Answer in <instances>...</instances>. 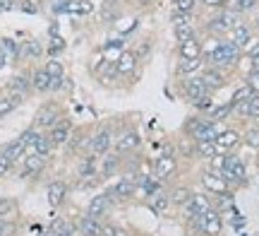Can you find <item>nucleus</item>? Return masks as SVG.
<instances>
[{"label": "nucleus", "mask_w": 259, "mask_h": 236, "mask_svg": "<svg viewBox=\"0 0 259 236\" xmlns=\"http://www.w3.org/2000/svg\"><path fill=\"white\" fill-rule=\"evenodd\" d=\"M238 58H240V48L235 46L233 41H219L209 51V63H211V68H219V70L228 65H235Z\"/></svg>", "instance_id": "f257e3e1"}, {"label": "nucleus", "mask_w": 259, "mask_h": 236, "mask_svg": "<svg viewBox=\"0 0 259 236\" xmlns=\"http://www.w3.org/2000/svg\"><path fill=\"white\" fill-rule=\"evenodd\" d=\"M60 118H63V114H60V109L56 104H44L38 109L36 118H34V128L36 130H51Z\"/></svg>", "instance_id": "f03ea898"}, {"label": "nucleus", "mask_w": 259, "mask_h": 236, "mask_svg": "<svg viewBox=\"0 0 259 236\" xmlns=\"http://www.w3.org/2000/svg\"><path fill=\"white\" fill-rule=\"evenodd\" d=\"M111 208H113V198L108 195V190H106V193H99V195H94V198L89 200L84 215H89V217H94V219H103Z\"/></svg>", "instance_id": "7ed1b4c3"}, {"label": "nucleus", "mask_w": 259, "mask_h": 236, "mask_svg": "<svg viewBox=\"0 0 259 236\" xmlns=\"http://www.w3.org/2000/svg\"><path fill=\"white\" fill-rule=\"evenodd\" d=\"M113 147V132L111 128H101V130H96L89 138V150L94 154H108Z\"/></svg>", "instance_id": "20e7f679"}, {"label": "nucleus", "mask_w": 259, "mask_h": 236, "mask_svg": "<svg viewBox=\"0 0 259 236\" xmlns=\"http://www.w3.org/2000/svg\"><path fill=\"white\" fill-rule=\"evenodd\" d=\"M240 24V17H238V12H221L219 17L211 19V24H209V29H211L213 34H226V31H233V29Z\"/></svg>", "instance_id": "39448f33"}, {"label": "nucleus", "mask_w": 259, "mask_h": 236, "mask_svg": "<svg viewBox=\"0 0 259 236\" xmlns=\"http://www.w3.org/2000/svg\"><path fill=\"white\" fill-rule=\"evenodd\" d=\"M202 183L204 188L209 190V193H216V195H228V183L223 181L221 171H204L202 174Z\"/></svg>", "instance_id": "423d86ee"}, {"label": "nucleus", "mask_w": 259, "mask_h": 236, "mask_svg": "<svg viewBox=\"0 0 259 236\" xmlns=\"http://www.w3.org/2000/svg\"><path fill=\"white\" fill-rule=\"evenodd\" d=\"M139 145H142V138H139V132L137 130H122L118 138H115V152L118 154H125V152H132V150H137Z\"/></svg>", "instance_id": "0eeeda50"}, {"label": "nucleus", "mask_w": 259, "mask_h": 236, "mask_svg": "<svg viewBox=\"0 0 259 236\" xmlns=\"http://www.w3.org/2000/svg\"><path fill=\"white\" fill-rule=\"evenodd\" d=\"M135 193H137V186H135V179H132V176H122V179L108 190V195L113 198V203H115V200H127V198H132Z\"/></svg>", "instance_id": "6e6552de"}, {"label": "nucleus", "mask_w": 259, "mask_h": 236, "mask_svg": "<svg viewBox=\"0 0 259 236\" xmlns=\"http://www.w3.org/2000/svg\"><path fill=\"white\" fill-rule=\"evenodd\" d=\"M70 135H72V123L65 121V118H60V121L48 130V138H51V142H53V147H60V145H67V140H70Z\"/></svg>", "instance_id": "1a4fd4ad"}, {"label": "nucleus", "mask_w": 259, "mask_h": 236, "mask_svg": "<svg viewBox=\"0 0 259 236\" xmlns=\"http://www.w3.org/2000/svg\"><path fill=\"white\" fill-rule=\"evenodd\" d=\"M137 63H139L137 53H135V51H125V53H120L118 60H115V70H118L120 77H130L135 70H137Z\"/></svg>", "instance_id": "9d476101"}, {"label": "nucleus", "mask_w": 259, "mask_h": 236, "mask_svg": "<svg viewBox=\"0 0 259 236\" xmlns=\"http://www.w3.org/2000/svg\"><path fill=\"white\" fill-rule=\"evenodd\" d=\"M183 210H187V219L197 217V215H204L206 210H211V200H209V195H204V193H192L190 203Z\"/></svg>", "instance_id": "9b49d317"}, {"label": "nucleus", "mask_w": 259, "mask_h": 236, "mask_svg": "<svg viewBox=\"0 0 259 236\" xmlns=\"http://www.w3.org/2000/svg\"><path fill=\"white\" fill-rule=\"evenodd\" d=\"M211 92L206 89V85L202 82V77H190L185 82V96L192 102V104H197V102H202L204 96H209Z\"/></svg>", "instance_id": "f8f14e48"}, {"label": "nucleus", "mask_w": 259, "mask_h": 236, "mask_svg": "<svg viewBox=\"0 0 259 236\" xmlns=\"http://www.w3.org/2000/svg\"><path fill=\"white\" fill-rule=\"evenodd\" d=\"M0 152H3L12 164H17L19 159H24V154H27V140H24V135H19V138H15L12 142H8Z\"/></svg>", "instance_id": "ddd939ff"}, {"label": "nucleus", "mask_w": 259, "mask_h": 236, "mask_svg": "<svg viewBox=\"0 0 259 236\" xmlns=\"http://www.w3.org/2000/svg\"><path fill=\"white\" fill-rule=\"evenodd\" d=\"M46 198H48V205H51V208L63 205L65 198H67V183H65V181H51L46 188Z\"/></svg>", "instance_id": "4468645a"}, {"label": "nucleus", "mask_w": 259, "mask_h": 236, "mask_svg": "<svg viewBox=\"0 0 259 236\" xmlns=\"http://www.w3.org/2000/svg\"><path fill=\"white\" fill-rule=\"evenodd\" d=\"M176 174V157H168V154H161L156 161H154V176L158 181H166Z\"/></svg>", "instance_id": "2eb2a0df"}, {"label": "nucleus", "mask_w": 259, "mask_h": 236, "mask_svg": "<svg viewBox=\"0 0 259 236\" xmlns=\"http://www.w3.org/2000/svg\"><path fill=\"white\" fill-rule=\"evenodd\" d=\"M74 229H77V234H82V236H101L103 222L89 217V215H82V217L77 219V227Z\"/></svg>", "instance_id": "dca6fc26"}, {"label": "nucleus", "mask_w": 259, "mask_h": 236, "mask_svg": "<svg viewBox=\"0 0 259 236\" xmlns=\"http://www.w3.org/2000/svg\"><path fill=\"white\" fill-rule=\"evenodd\" d=\"M44 166H46V159L44 157H38V154H27L24 159H22V179H29V176H36V174H41L44 171Z\"/></svg>", "instance_id": "f3484780"}, {"label": "nucleus", "mask_w": 259, "mask_h": 236, "mask_svg": "<svg viewBox=\"0 0 259 236\" xmlns=\"http://www.w3.org/2000/svg\"><path fill=\"white\" fill-rule=\"evenodd\" d=\"M51 87H53V77L48 75L44 68L34 70V75H31V89L38 92V94H46V92H51Z\"/></svg>", "instance_id": "a211bd4d"}, {"label": "nucleus", "mask_w": 259, "mask_h": 236, "mask_svg": "<svg viewBox=\"0 0 259 236\" xmlns=\"http://www.w3.org/2000/svg\"><path fill=\"white\" fill-rule=\"evenodd\" d=\"M99 174V157L89 152V154H84L82 161H79V166H77V176L79 179H87V176H96Z\"/></svg>", "instance_id": "6ab92c4d"}, {"label": "nucleus", "mask_w": 259, "mask_h": 236, "mask_svg": "<svg viewBox=\"0 0 259 236\" xmlns=\"http://www.w3.org/2000/svg\"><path fill=\"white\" fill-rule=\"evenodd\" d=\"M238 142H240V135L235 130H221L219 138H216V152H219V154H226V152L231 150V147H235Z\"/></svg>", "instance_id": "aec40b11"}, {"label": "nucleus", "mask_w": 259, "mask_h": 236, "mask_svg": "<svg viewBox=\"0 0 259 236\" xmlns=\"http://www.w3.org/2000/svg\"><path fill=\"white\" fill-rule=\"evenodd\" d=\"M202 82L206 85L209 92H216L219 87H223L226 80H223V73L219 70V68H206V70L202 73Z\"/></svg>", "instance_id": "412c9836"}, {"label": "nucleus", "mask_w": 259, "mask_h": 236, "mask_svg": "<svg viewBox=\"0 0 259 236\" xmlns=\"http://www.w3.org/2000/svg\"><path fill=\"white\" fill-rule=\"evenodd\" d=\"M8 92H15V94L27 96L29 92H31V77H29V75H15V77H10Z\"/></svg>", "instance_id": "4be33fe9"}, {"label": "nucleus", "mask_w": 259, "mask_h": 236, "mask_svg": "<svg viewBox=\"0 0 259 236\" xmlns=\"http://www.w3.org/2000/svg\"><path fill=\"white\" fill-rule=\"evenodd\" d=\"M22 102H24V96L15 94V92H5V94H0V118H3V116H8L10 111H15Z\"/></svg>", "instance_id": "5701e85b"}, {"label": "nucleus", "mask_w": 259, "mask_h": 236, "mask_svg": "<svg viewBox=\"0 0 259 236\" xmlns=\"http://www.w3.org/2000/svg\"><path fill=\"white\" fill-rule=\"evenodd\" d=\"M149 208L154 210L156 215H166V210L170 208V195L163 190H156L151 198H149Z\"/></svg>", "instance_id": "b1692460"}, {"label": "nucleus", "mask_w": 259, "mask_h": 236, "mask_svg": "<svg viewBox=\"0 0 259 236\" xmlns=\"http://www.w3.org/2000/svg\"><path fill=\"white\" fill-rule=\"evenodd\" d=\"M44 56V46L36 39H29L24 44H19V58H41Z\"/></svg>", "instance_id": "393cba45"}, {"label": "nucleus", "mask_w": 259, "mask_h": 236, "mask_svg": "<svg viewBox=\"0 0 259 236\" xmlns=\"http://www.w3.org/2000/svg\"><path fill=\"white\" fill-rule=\"evenodd\" d=\"M187 58H202V44L197 41V37L180 44V60H187Z\"/></svg>", "instance_id": "a878e982"}, {"label": "nucleus", "mask_w": 259, "mask_h": 236, "mask_svg": "<svg viewBox=\"0 0 259 236\" xmlns=\"http://www.w3.org/2000/svg\"><path fill=\"white\" fill-rule=\"evenodd\" d=\"M231 41H233V44H235L238 48H250V46H252V31H250L247 27L238 24V27L233 29Z\"/></svg>", "instance_id": "bb28decb"}, {"label": "nucleus", "mask_w": 259, "mask_h": 236, "mask_svg": "<svg viewBox=\"0 0 259 236\" xmlns=\"http://www.w3.org/2000/svg\"><path fill=\"white\" fill-rule=\"evenodd\" d=\"M0 51H3V56H5L8 63L19 60V44L15 39H0Z\"/></svg>", "instance_id": "cd10ccee"}, {"label": "nucleus", "mask_w": 259, "mask_h": 236, "mask_svg": "<svg viewBox=\"0 0 259 236\" xmlns=\"http://www.w3.org/2000/svg\"><path fill=\"white\" fill-rule=\"evenodd\" d=\"M118 169H120V154H108V157H103V161L99 164L101 176H113Z\"/></svg>", "instance_id": "c85d7f7f"}, {"label": "nucleus", "mask_w": 259, "mask_h": 236, "mask_svg": "<svg viewBox=\"0 0 259 236\" xmlns=\"http://www.w3.org/2000/svg\"><path fill=\"white\" fill-rule=\"evenodd\" d=\"M170 195V205H178V208H185L190 198H192V190L185 188V186H178L173 193H168Z\"/></svg>", "instance_id": "c756f323"}, {"label": "nucleus", "mask_w": 259, "mask_h": 236, "mask_svg": "<svg viewBox=\"0 0 259 236\" xmlns=\"http://www.w3.org/2000/svg\"><path fill=\"white\" fill-rule=\"evenodd\" d=\"M17 200L15 198H0V219H12L17 215Z\"/></svg>", "instance_id": "7c9ffc66"}, {"label": "nucleus", "mask_w": 259, "mask_h": 236, "mask_svg": "<svg viewBox=\"0 0 259 236\" xmlns=\"http://www.w3.org/2000/svg\"><path fill=\"white\" fill-rule=\"evenodd\" d=\"M194 154L202 157V159H211V157H216V154H219V152H216V142H197Z\"/></svg>", "instance_id": "2f4dec72"}, {"label": "nucleus", "mask_w": 259, "mask_h": 236, "mask_svg": "<svg viewBox=\"0 0 259 236\" xmlns=\"http://www.w3.org/2000/svg\"><path fill=\"white\" fill-rule=\"evenodd\" d=\"M173 31H176V39L183 44V41H190L194 39V29L190 22H183V24H173Z\"/></svg>", "instance_id": "473e14b6"}, {"label": "nucleus", "mask_w": 259, "mask_h": 236, "mask_svg": "<svg viewBox=\"0 0 259 236\" xmlns=\"http://www.w3.org/2000/svg\"><path fill=\"white\" fill-rule=\"evenodd\" d=\"M44 70H46L48 75L53 77V80H58V77H65V68L60 60H56V58H51L46 65H44Z\"/></svg>", "instance_id": "72a5a7b5"}, {"label": "nucleus", "mask_w": 259, "mask_h": 236, "mask_svg": "<svg viewBox=\"0 0 259 236\" xmlns=\"http://www.w3.org/2000/svg\"><path fill=\"white\" fill-rule=\"evenodd\" d=\"M202 68V58H187V60H180V73H194V70H199Z\"/></svg>", "instance_id": "f704fd0d"}, {"label": "nucleus", "mask_w": 259, "mask_h": 236, "mask_svg": "<svg viewBox=\"0 0 259 236\" xmlns=\"http://www.w3.org/2000/svg\"><path fill=\"white\" fill-rule=\"evenodd\" d=\"M101 236H130L127 234V229L125 227H120V224H103V229H101Z\"/></svg>", "instance_id": "c9c22d12"}, {"label": "nucleus", "mask_w": 259, "mask_h": 236, "mask_svg": "<svg viewBox=\"0 0 259 236\" xmlns=\"http://www.w3.org/2000/svg\"><path fill=\"white\" fill-rule=\"evenodd\" d=\"M77 229H72L70 224H65V222H56V227L51 229V236H74Z\"/></svg>", "instance_id": "e433bc0d"}, {"label": "nucleus", "mask_w": 259, "mask_h": 236, "mask_svg": "<svg viewBox=\"0 0 259 236\" xmlns=\"http://www.w3.org/2000/svg\"><path fill=\"white\" fill-rule=\"evenodd\" d=\"M233 111V104H226V106H219V109H211V114H209V118L211 121H221V118H226V116Z\"/></svg>", "instance_id": "4c0bfd02"}, {"label": "nucleus", "mask_w": 259, "mask_h": 236, "mask_svg": "<svg viewBox=\"0 0 259 236\" xmlns=\"http://www.w3.org/2000/svg\"><path fill=\"white\" fill-rule=\"evenodd\" d=\"M17 224L12 219H0V236H15Z\"/></svg>", "instance_id": "58836bf2"}, {"label": "nucleus", "mask_w": 259, "mask_h": 236, "mask_svg": "<svg viewBox=\"0 0 259 236\" xmlns=\"http://www.w3.org/2000/svg\"><path fill=\"white\" fill-rule=\"evenodd\" d=\"M176 3V12H183V15H190L194 10V3L197 0H173Z\"/></svg>", "instance_id": "ea45409f"}, {"label": "nucleus", "mask_w": 259, "mask_h": 236, "mask_svg": "<svg viewBox=\"0 0 259 236\" xmlns=\"http://www.w3.org/2000/svg\"><path fill=\"white\" fill-rule=\"evenodd\" d=\"M115 10H118V3H115V0H106V3H103V8H101L103 19H106V17L113 19V17H115Z\"/></svg>", "instance_id": "a19ab883"}, {"label": "nucleus", "mask_w": 259, "mask_h": 236, "mask_svg": "<svg viewBox=\"0 0 259 236\" xmlns=\"http://www.w3.org/2000/svg\"><path fill=\"white\" fill-rule=\"evenodd\" d=\"M12 166H15V164H12V161H10L8 157L0 152V179H3V176H8L10 171H12Z\"/></svg>", "instance_id": "79ce46f5"}, {"label": "nucleus", "mask_w": 259, "mask_h": 236, "mask_svg": "<svg viewBox=\"0 0 259 236\" xmlns=\"http://www.w3.org/2000/svg\"><path fill=\"white\" fill-rule=\"evenodd\" d=\"M257 3L259 0H235V10H238V12H247V10H252Z\"/></svg>", "instance_id": "37998d69"}, {"label": "nucleus", "mask_w": 259, "mask_h": 236, "mask_svg": "<svg viewBox=\"0 0 259 236\" xmlns=\"http://www.w3.org/2000/svg\"><path fill=\"white\" fill-rule=\"evenodd\" d=\"M250 118H259V94H252L250 96Z\"/></svg>", "instance_id": "c03bdc74"}, {"label": "nucleus", "mask_w": 259, "mask_h": 236, "mask_svg": "<svg viewBox=\"0 0 259 236\" xmlns=\"http://www.w3.org/2000/svg\"><path fill=\"white\" fill-rule=\"evenodd\" d=\"M247 87L252 89V94H259V73L252 70V75L247 77Z\"/></svg>", "instance_id": "a18cd8bd"}, {"label": "nucleus", "mask_w": 259, "mask_h": 236, "mask_svg": "<svg viewBox=\"0 0 259 236\" xmlns=\"http://www.w3.org/2000/svg\"><path fill=\"white\" fill-rule=\"evenodd\" d=\"M245 140H247V145H250V147H257V150H259V128H254V130L247 132V138H245Z\"/></svg>", "instance_id": "49530a36"}, {"label": "nucleus", "mask_w": 259, "mask_h": 236, "mask_svg": "<svg viewBox=\"0 0 259 236\" xmlns=\"http://www.w3.org/2000/svg\"><path fill=\"white\" fill-rule=\"evenodd\" d=\"M63 48H65V41H63V39H53V44H51V46H48V53H51V56H56V53H58V51H63Z\"/></svg>", "instance_id": "de8ad7c7"}, {"label": "nucleus", "mask_w": 259, "mask_h": 236, "mask_svg": "<svg viewBox=\"0 0 259 236\" xmlns=\"http://www.w3.org/2000/svg\"><path fill=\"white\" fill-rule=\"evenodd\" d=\"M135 22H137V19H120V24H115V27H118V31H132V29H135Z\"/></svg>", "instance_id": "09e8293b"}, {"label": "nucleus", "mask_w": 259, "mask_h": 236, "mask_svg": "<svg viewBox=\"0 0 259 236\" xmlns=\"http://www.w3.org/2000/svg\"><path fill=\"white\" fill-rule=\"evenodd\" d=\"M22 10H24V12H31V15H36L38 5L34 3V0H22Z\"/></svg>", "instance_id": "8fccbe9b"}, {"label": "nucleus", "mask_w": 259, "mask_h": 236, "mask_svg": "<svg viewBox=\"0 0 259 236\" xmlns=\"http://www.w3.org/2000/svg\"><path fill=\"white\" fill-rule=\"evenodd\" d=\"M0 8H3V12H8L15 8V0H0Z\"/></svg>", "instance_id": "3c124183"}, {"label": "nucleus", "mask_w": 259, "mask_h": 236, "mask_svg": "<svg viewBox=\"0 0 259 236\" xmlns=\"http://www.w3.org/2000/svg\"><path fill=\"white\" fill-rule=\"evenodd\" d=\"M250 56H252V58H257V56H259V44H254V46H250Z\"/></svg>", "instance_id": "603ef678"}, {"label": "nucleus", "mask_w": 259, "mask_h": 236, "mask_svg": "<svg viewBox=\"0 0 259 236\" xmlns=\"http://www.w3.org/2000/svg\"><path fill=\"white\" fill-rule=\"evenodd\" d=\"M252 70H254V73H259V56L252 58Z\"/></svg>", "instance_id": "864d4df0"}, {"label": "nucleus", "mask_w": 259, "mask_h": 236, "mask_svg": "<svg viewBox=\"0 0 259 236\" xmlns=\"http://www.w3.org/2000/svg\"><path fill=\"white\" fill-rule=\"evenodd\" d=\"M204 3H206V5H213V8H219V5H221V0H204Z\"/></svg>", "instance_id": "5fc2aeb1"}, {"label": "nucleus", "mask_w": 259, "mask_h": 236, "mask_svg": "<svg viewBox=\"0 0 259 236\" xmlns=\"http://www.w3.org/2000/svg\"><path fill=\"white\" fill-rule=\"evenodd\" d=\"M139 3H142V5H147V3H151V0H139Z\"/></svg>", "instance_id": "6e6d98bb"}, {"label": "nucleus", "mask_w": 259, "mask_h": 236, "mask_svg": "<svg viewBox=\"0 0 259 236\" xmlns=\"http://www.w3.org/2000/svg\"><path fill=\"white\" fill-rule=\"evenodd\" d=\"M257 29H259V17H257Z\"/></svg>", "instance_id": "4d7b16f0"}, {"label": "nucleus", "mask_w": 259, "mask_h": 236, "mask_svg": "<svg viewBox=\"0 0 259 236\" xmlns=\"http://www.w3.org/2000/svg\"><path fill=\"white\" fill-rule=\"evenodd\" d=\"M223 3H228V0H221V5H223Z\"/></svg>", "instance_id": "13d9d810"}, {"label": "nucleus", "mask_w": 259, "mask_h": 236, "mask_svg": "<svg viewBox=\"0 0 259 236\" xmlns=\"http://www.w3.org/2000/svg\"><path fill=\"white\" fill-rule=\"evenodd\" d=\"M197 3H204V0H197Z\"/></svg>", "instance_id": "bf43d9fd"}, {"label": "nucleus", "mask_w": 259, "mask_h": 236, "mask_svg": "<svg viewBox=\"0 0 259 236\" xmlns=\"http://www.w3.org/2000/svg\"><path fill=\"white\" fill-rule=\"evenodd\" d=\"M0 12H3V8H0Z\"/></svg>", "instance_id": "052dcab7"}, {"label": "nucleus", "mask_w": 259, "mask_h": 236, "mask_svg": "<svg viewBox=\"0 0 259 236\" xmlns=\"http://www.w3.org/2000/svg\"><path fill=\"white\" fill-rule=\"evenodd\" d=\"M0 68H3V63H0Z\"/></svg>", "instance_id": "680f3d73"}]
</instances>
